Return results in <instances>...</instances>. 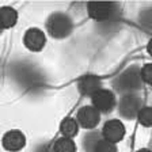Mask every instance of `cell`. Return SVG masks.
<instances>
[{"instance_id": "1", "label": "cell", "mask_w": 152, "mask_h": 152, "mask_svg": "<svg viewBox=\"0 0 152 152\" xmlns=\"http://www.w3.org/2000/svg\"><path fill=\"white\" fill-rule=\"evenodd\" d=\"M142 77L139 68H128L114 80V87L120 92H132L141 87Z\"/></svg>"}, {"instance_id": "2", "label": "cell", "mask_w": 152, "mask_h": 152, "mask_svg": "<svg viewBox=\"0 0 152 152\" xmlns=\"http://www.w3.org/2000/svg\"><path fill=\"white\" fill-rule=\"evenodd\" d=\"M72 30V20L65 14H53L48 20V31L54 38H63Z\"/></svg>"}, {"instance_id": "3", "label": "cell", "mask_w": 152, "mask_h": 152, "mask_svg": "<svg viewBox=\"0 0 152 152\" xmlns=\"http://www.w3.org/2000/svg\"><path fill=\"white\" fill-rule=\"evenodd\" d=\"M118 109H120V114L122 117L133 118V117H136V115H139L140 110L142 109L141 101H140V98L136 96V95H132V94L125 95L121 99Z\"/></svg>"}, {"instance_id": "4", "label": "cell", "mask_w": 152, "mask_h": 152, "mask_svg": "<svg viewBox=\"0 0 152 152\" xmlns=\"http://www.w3.org/2000/svg\"><path fill=\"white\" fill-rule=\"evenodd\" d=\"M88 15L95 20H106L114 11V4L109 1H91L87 6Z\"/></svg>"}, {"instance_id": "5", "label": "cell", "mask_w": 152, "mask_h": 152, "mask_svg": "<svg viewBox=\"0 0 152 152\" xmlns=\"http://www.w3.org/2000/svg\"><path fill=\"white\" fill-rule=\"evenodd\" d=\"M102 136L104 140H107L110 142H117L124 139L125 136V126L124 124L118 120H110L103 125L102 129Z\"/></svg>"}, {"instance_id": "6", "label": "cell", "mask_w": 152, "mask_h": 152, "mask_svg": "<svg viewBox=\"0 0 152 152\" xmlns=\"http://www.w3.org/2000/svg\"><path fill=\"white\" fill-rule=\"evenodd\" d=\"M23 41H25V45L27 49H30L33 52H39L46 44V37H45L42 30L33 27L26 31Z\"/></svg>"}, {"instance_id": "7", "label": "cell", "mask_w": 152, "mask_h": 152, "mask_svg": "<svg viewBox=\"0 0 152 152\" xmlns=\"http://www.w3.org/2000/svg\"><path fill=\"white\" fill-rule=\"evenodd\" d=\"M99 118H101L99 110H96L92 106H84L77 113V122L86 129H92L96 126L99 122Z\"/></svg>"}, {"instance_id": "8", "label": "cell", "mask_w": 152, "mask_h": 152, "mask_svg": "<svg viewBox=\"0 0 152 152\" xmlns=\"http://www.w3.org/2000/svg\"><path fill=\"white\" fill-rule=\"evenodd\" d=\"M92 103L94 107L99 111H110L115 104L114 94L109 90H99L92 95Z\"/></svg>"}, {"instance_id": "9", "label": "cell", "mask_w": 152, "mask_h": 152, "mask_svg": "<svg viewBox=\"0 0 152 152\" xmlns=\"http://www.w3.org/2000/svg\"><path fill=\"white\" fill-rule=\"evenodd\" d=\"M26 145V137L19 130H10L3 137V147L8 151H19Z\"/></svg>"}, {"instance_id": "10", "label": "cell", "mask_w": 152, "mask_h": 152, "mask_svg": "<svg viewBox=\"0 0 152 152\" xmlns=\"http://www.w3.org/2000/svg\"><path fill=\"white\" fill-rule=\"evenodd\" d=\"M101 80L99 77L94 75H87L84 77L79 80L77 83V87H79V91L84 95H94L96 91L101 90Z\"/></svg>"}, {"instance_id": "11", "label": "cell", "mask_w": 152, "mask_h": 152, "mask_svg": "<svg viewBox=\"0 0 152 152\" xmlns=\"http://www.w3.org/2000/svg\"><path fill=\"white\" fill-rule=\"evenodd\" d=\"M18 19V14L14 8L11 7H3L1 8V26L4 28H8L16 23Z\"/></svg>"}, {"instance_id": "12", "label": "cell", "mask_w": 152, "mask_h": 152, "mask_svg": "<svg viewBox=\"0 0 152 152\" xmlns=\"http://www.w3.org/2000/svg\"><path fill=\"white\" fill-rule=\"evenodd\" d=\"M60 130L64 134V137H73L77 134V130H79V126H77V122L73 118H65V120L61 122L60 125Z\"/></svg>"}, {"instance_id": "13", "label": "cell", "mask_w": 152, "mask_h": 152, "mask_svg": "<svg viewBox=\"0 0 152 152\" xmlns=\"http://www.w3.org/2000/svg\"><path fill=\"white\" fill-rule=\"evenodd\" d=\"M54 152H76V145L69 137H61L54 142Z\"/></svg>"}, {"instance_id": "14", "label": "cell", "mask_w": 152, "mask_h": 152, "mask_svg": "<svg viewBox=\"0 0 152 152\" xmlns=\"http://www.w3.org/2000/svg\"><path fill=\"white\" fill-rule=\"evenodd\" d=\"M101 136H99V133L96 132H90L86 134L84 137V149L86 152H94L95 147L101 141Z\"/></svg>"}, {"instance_id": "15", "label": "cell", "mask_w": 152, "mask_h": 152, "mask_svg": "<svg viewBox=\"0 0 152 152\" xmlns=\"http://www.w3.org/2000/svg\"><path fill=\"white\" fill-rule=\"evenodd\" d=\"M139 121L144 126H152V107H142L139 113Z\"/></svg>"}, {"instance_id": "16", "label": "cell", "mask_w": 152, "mask_h": 152, "mask_svg": "<svg viewBox=\"0 0 152 152\" xmlns=\"http://www.w3.org/2000/svg\"><path fill=\"white\" fill-rule=\"evenodd\" d=\"M94 152H117V147L114 145V142H110L107 140H101L96 144Z\"/></svg>"}, {"instance_id": "17", "label": "cell", "mask_w": 152, "mask_h": 152, "mask_svg": "<svg viewBox=\"0 0 152 152\" xmlns=\"http://www.w3.org/2000/svg\"><path fill=\"white\" fill-rule=\"evenodd\" d=\"M141 77L142 82L152 84V64H145L141 69Z\"/></svg>"}, {"instance_id": "18", "label": "cell", "mask_w": 152, "mask_h": 152, "mask_svg": "<svg viewBox=\"0 0 152 152\" xmlns=\"http://www.w3.org/2000/svg\"><path fill=\"white\" fill-rule=\"evenodd\" d=\"M141 25H144L145 27H148V28H152V10L142 12V15H141Z\"/></svg>"}, {"instance_id": "19", "label": "cell", "mask_w": 152, "mask_h": 152, "mask_svg": "<svg viewBox=\"0 0 152 152\" xmlns=\"http://www.w3.org/2000/svg\"><path fill=\"white\" fill-rule=\"evenodd\" d=\"M147 50H148V53L152 56V38H151V39H149L148 45H147Z\"/></svg>"}, {"instance_id": "20", "label": "cell", "mask_w": 152, "mask_h": 152, "mask_svg": "<svg viewBox=\"0 0 152 152\" xmlns=\"http://www.w3.org/2000/svg\"><path fill=\"white\" fill-rule=\"evenodd\" d=\"M137 152H151L149 149H140V151H137Z\"/></svg>"}]
</instances>
